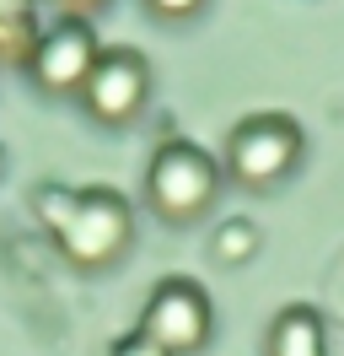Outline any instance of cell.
I'll list each match as a JSON object with an SVG mask.
<instances>
[{
  "label": "cell",
  "mask_w": 344,
  "mask_h": 356,
  "mask_svg": "<svg viewBox=\"0 0 344 356\" xmlns=\"http://www.w3.org/2000/svg\"><path fill=\"white\" fill-rule=\"evenodd\" d=\"M301 162V130L285 113H258L248 124H237L226 140V168L248 189H269Z\"/></svg>",
  "instance_id": "3957f363"
},
{
  "label": "cell",
  "mask_w": 344,
  "mask_h": 356,
  "mask_svg": "<svg viewBox=\"0 0 344 356\" xmlns=\"http://www.w3.org/2000/svg\"><path fill=\"white\" fill-rule=\"evenodd\" d=\"M146 6L162 17V22H189V17L205 11V0H146Z\"/></svg>",
  "instance_id": "9c48e42d"
},
{
  "label": "cell",
  "mask_w": 344,
  "mask_h": 356,
  "mask_svg": "<svg viewBox=\"0 0 344 356\" xmlns=\"http://www.w3.org/2000/svg\"><path fill=\"white\" fill-rule=\"evenodd\" d=\"M108 356H167V351H162V346H150L146 334H129V340H119Z\"/></svg>",
  "instance_id": "30bf717a"
},
{
  "label": "cell",
  "mask_w": 344,
  "mask_h": 356,
  "mask_svg": "<svg viewBox=\"0 0 344 356\" xmlns=\"http://www.w3.org/2000/svg\"><path fill=\"white\" fill-rule=\"evenodd\" d=\"M253 248H258V232L248 222H226L215 232V259H221V265H242Z\"/></svg>",
  "instance_id": "ba28073f"
},
{
  "label": "cell",
  "mask_w": 344,
  "mask_h": 356,
  "mask_svg": "<svg viewBox=\"0 0 344 356\" xmlns=\"http://www.w3.org/2000/svg\"><path fill=\"white\" fill-rule=\"evenodd\" d=\"M215 184H221V173H215V162L199 146L167 140L156 152V162H150V173H146V195L167 222H194L215 200Z\"/></svg>",
  "instance_id": "7a4b0ae2"
},
{
  "label": "cell",
  "mask_w": 344,
  "mask_h": 356,
  "mask_svg": "<svg viewBox=\"0 0 344 356\" xmlns=\"http://www.w3.org/2000/svg\"><path fill=\"white\" fill-rule=\"evenodd\" d=\"M43 211H49V222L60 232V248L64 259H76V265L97 270V265H113L119 254H124L129 232V205L113 195V189H86V195H60V189H49L43 195Z\"/></svg>",
  "instance_id": "6da1fadb"
},
{
  "label": "cell",
  "mask_w": 344,
  "mask_h": 356,
  "mask_svg": "<svg viewBox=\"0 0 344 356\" xmlns=\"http://www.w3.org/2000/svg\"><path fill=\"white\" fill-rule=\"evenodd\" d=\"M64 11H76V17H86V11H97V6H108V0H60Z\"/></svg>",
  "instance_id": "8fae6325"
},
{
  "label": "cell",
  "mask_w": 344,
  "mask_h": 356,
  "mask_svg": "<svg viewBox=\"0 0 344 356\" xmlns=\"http://www.w3.org/2000/svg\"><path fill=\"white\" fill-rule=\"evenodd\" d=\"M146 92H150L146 60H140L135 49H108V54H97L81 97L103 124H124V119H135V113L146 108Z\"/></svg>",
  "instance_id": "5b68a950"
},
{
  "label": "cell",
  "mask_w": 344,
  "mask_h": 356,
  "mask_svg": "<svg viewBox=\"0 0 344 356\" xmlns=\"http://www.w3.org/2000/svg\"><path fill=\"white\" fill-rule=\"evenodd\" d=\"M97 38L86 22H60L54 33H43L38 54H33V76H38L49 92H81L92 65H97Z\"/></svg>",
  "instance_id": "8992f818"
},
{
  "label": "cell",
  "mask_w": 344,
  "mask_h": 356,
  "mask_svg": "<svg viewBox=\"0 0 344 356\" xmlns=\"http://www.w3.org/2000/svg\"><path fill=\"white\" fill-rule=\"evenodd\" d=\"M264 356H328V330L312 308H285L269 324V346Z\"/></svg>",
  "instance_id": "52a82bcc"
},
{
  "label": "cell",
  "mask_w": 344,
  "mask_h": 356,
  "mask_svg": "<svg viewBox=\"0 0 344 356\" xmlns=\"http://www.w3.org/2000/svg\"><path fill=\"white\" fill-rule=\"evenodd\" d=\"M140 334L150 346H162L167 356H189L210 340V297L194 281H162L146 302Z\"/></svg>",
  "instance_id": "277c9868"
}]
</instances>
